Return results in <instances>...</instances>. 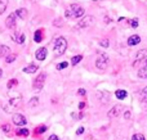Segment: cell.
<instances>
[{
    "label": "cell",
    "instance_id": "obj_39",
    "mask_svg": "<svg viewBox=\"0 0 147 140\" xmlns=\"http://www.w3.org/2000/svg\"><path fill=\"white\" fill-rule=\"evenodd\" d=\"M48 140H58V136H57V135H54V134H53V135H51V136H49V139Z\"/></svg>",
    "mask_w": 147,
    "mask_h": 140
},
{
    "label": "cell",
    "instance_id": "obj_38",
    "mask_svg": "<svg viewBox=\"0 0 147 140\" xmlns=\"http://www.w3.org/2000/svg\"><path fill=\"white\" fill-rule=\"evenodd\" d=\"M84 108H85V103H84V102H80V103H79V109L83 111Z\"/></svg>",
    "mask_w": 147,
    "mask_h": 140
},
{
    "label": "cell",
    "instance_id": "obj_36",
    "mask_svg": "<svg viewBox=\"0 0 147 140\" xmlns=\"http://www.w3.org/2000/svg\"><path fill=\"white\" fill-rule=\"evenodd\" d=\"M84 131H85V129H84L83 126H81V127H79V129H78V131H76V135H81V134H83Z\"/></svg>",
    "mask_w": 147,
    "mask_h": 140
},
{
    "label": "cell",
    "instance_id": "obj_26",
    "mask_svg": "<svg viewBox=\"0 0 147 140\" xmlns=\"http://www.w3.org/2000/svg\"><path fill=\"white\" fill-rule=\"evenodd\" d=\"M81 59H83V55H80V54H79V55L72 57V58H71V64H72V66H76L78 63H80V62H81Z\"/></svg>",
    "mask_w": 147,
    "mask_h": 140
},
{
    "label": "cell",
    "instance_id": "obj_40",
    "mask_svg": "<svg viewBox=\"0 0 147 140\" xmlns=\"http://www.w3.org/2000/svg\"><path fill=\"white\" fill-rule=\"evenodd\" d=\"M54 25H57V26H59V25H61V18H58V19H57L56 22H54Z\"/></svg>",
    "mask_w": 147,
    "mask_h": 140
},
{
    "label": "cell",
    "instance_id": "obj_16",
    "mask_svg": "<svg viewBox=\"0 0 147 140\" xmlns=\"http://www.w3.org/2000/svg\"><path fill=\"white\" fill-rule=\"evenodd\" d=\"M10 54V49L8 45H0V57L1 58H7Z\"/></svg>",
    "mask_w": 147,
    "mask_h": 140
},
{
    "label": "cell",
    "instance_id": "obj_7",
    "mask_svg": "<svg viewBox=\"0 0 147 140\" xmlns=\"http://www.w3.org/2000/svg\"><path fill=\"white\" fill-rule=\"evenodd\" d=\"M10 39H12L16 44H23L26 40V36H25V33L21 32V31H13V33L10 35Z\"/></svg>",
    "mask_w": 147,
    "mask_h": 140
},
{
    "label": "cell",
    "instance_id": "obj_31",
    "mask_svg": "<svg viewBox=\"0 0 147 140\" xmlns=\"http://www.w3.org/2000/svg\"><path fill=\"white\" fill-rule=\"evenodd\" d=\"M140 104H141V108H142L143 111H147V98H141Z\"/></svg>",
    "mask_w": 147,
    "mask_h": 140
},
{
    "label": "cell",
    "instance_id": "obj_17",
    "mask_svg": "<svg viewBox=\"0 0 147 140\" xmlns=\"http://www.w3.org/2000/svg\"><path fill=\"white\" fill-rule=\"evenodd\" d=\"M138 77H141V79H147V59H146L145 64L138 69Z\"/></svg>",
    "mask_w": 147,
    "mask_h": 140
},
{
    "label": "cell",
    "instance_id": "obj_11",
    "mask_svg": "<svg viewBox=\"0 0 147 140\" xmlns=\"http://www.w3.org/2000/svg\"><path fill=\"white\" fill-rule=\"evenodd\" d=\"M21 100H22V98H21V95L18 94V93L16 95H13L12 93H9V104L12 105V108L13 107H18L20 103H21Z\"/></svg>",
    "mask_w": 147,
    "mask_h": 140
},
{
    "label": "cell",
    "instance_id": "obj_32",
    "mask_svg": "<svg viewBox=\"0 0 147 140\" xmlns=\"http://www.w3.org/2000/svg\"><path fill=\"white\" fill-rule=\"evenodd\" d=\"M132 140H146V138L142 134H134V135L132 136Z\"/></svg>",
    "mask_w": 147,
    "mask_h": 140
},
{
    "label": "cell",
    "instance_id": "obj_34",
    "mask_svg": "<svg viewBox=\"0 0 147 140\" xmlns=\"http://www.w3.org/2000/svg\"><path fill=\"white\" fill-rule=\"evenodd\" d=\"M140 95H141V98H147V86L143 87V89L141 90V91H140Z\"/></svg>",
    "mask_w": 147,
    "mask_h": 140
},
{
    "label": "cell",
    "instance_id": "obj_30",
    "mask_svg": "<svg viewBox=\"0 0 147 140\" xmlns=\"http://www.w3.org/2000/svg\"><path fill=\"white\" fill-rule=\"evenodd\" d=\"M38 104H39V99L36 97L31 98L30 102H28V107H35V105H38Z\"/></svg>",
    "mask_w": 147,
    "mask_h": 140
},
{
    "label": "cell",
    "instance_id": "obj_25",
    "mask_svg": "<svg viewBox=\"0 0 147 140\" xmlns=\"http://www.w3.org/2000/svg\"><path fill=\"white\" fill-rule=\"evenodd\" d=\"M16 59H17V54H16V53H10L9 55L5 58V63H12V62H14Z\"/></svg>",
    "mask_w": 147,
    "mask_h": 140
},
{
    "label": "cell",
    "instance_id": "obj_41",
    "mask_svg": "<svg viewBox=\"0 0 147 140\" xmlns=\"http://www.w3.org/2000/svg\"><path fill=\"white\" fill-rule=\"evenodd\" d=\"M1 76H3V69L0 68V79H1Z\"/></svg>",
    "mask_w": 147,
    "mask_h": 140
},
{
    "label": "cell",
    "instance_id": "obj_6",
    "mask_svg": "<svg viewBox=\"0 0 147 140\" xmlns=\"http://www.w3.org/2000/svg\"><path fill=\"white\" fill-rule=\"evenodd\" d=\"M94 22V17L93 15H84V18H81L78 23V27L80 28H86Z\"/></svg>",
    "mask_w": 147,
    "mask_h": 140
},
{
    "label": "cell",
    "instance_id": "obj_8",
    "mask_svg": "<svg viewBox=\"0 0 147 140\" xmlns=\"http://www.w3.org/2000/svg\"><path fill=\"white\" fill-rule=\"evenodd\" d=\"M16 21H17V15H16L14 12H12L5 19V26L10 30H16Z\"/></svg>",
    "mask_w": 147,
    "mask_h": 140
},
{
    "label": "cell",
    "instance_id": "obj_2",
    "mask_svg": "<svg viewBox=\"0 0 147 140\" xmlns=\"http://www.w3.org/2000/svg\"><path fill=\"white\" fill-rule=\"evenodd\" d=\"M66 49H67V40L63 37V36L57 37L56 41H54V55L56 57L63 55Z\"/></svg>",
    "mask_w": 147,
    "mask_h": 140
},
{
    "label": "cell",
    "instance_id": "obj_37",
    "mask_svg": "<svg viewBox=\"0 0 147 140\" xmlns=\"http://www.w3.org/2000/svg\"><path fill=\"white\" fill-rule=\"evenodd\" d=\"M86 94V90L85 89H79L78 90V95H85Z\"/></svg>",
    "mask_w": 147,
    "mask_h": 140
},
{
    "label": "cell",
    "instance_id": "obj_12",
    "mask_svg": "<svg viewBox=\"0 0 147 140\" xmlns=\"http://www.w3.org/2000/svg\"><path fill=\"white\" fill-rule=\"evenodd\" d=\"M47 55H48V49L44 48V46L43 48H39L35 53V57L38 61H44V59H47Z\"/></svg>",
    "mask_w": 147,
    "mask_h": 140
},
{
    "label": "cell",
    "instance_id": "obj_33",
    "mask_svg": "<svg viewBox=\"0 0 147 140\" xmlns=\"http://www.w3.org/2000/svg\"><path fill=\"white\" fill-rule=\"evenodd\" d=\"M1 130L4 131V133H9V131H12V127H10L9 123H4V125L1 126Z\"/></svg>",
    "mask_w": 147,
    "mask_h": 140
},
{
    "label": "cell",
    "instance_id": "obj_27",
    "mask_svg": "<svg viewBox=\"0 0 147 140\" xmlns=\"http://www.w3.org/2000/svg\"><path fill=\"white\" fill-rule=\"evenodd\" d=\"M67 66H69V62L63 61V62H61V63H58V64H57V66H56V68L58 69V71H62V69L67 68Z\"/></svg>",
    "mask_w": 147,
    "mask_h": 140
},
{
    "label": "cell",
    "instance_id": "obj_1",
    "mask_svg": "<svg viewBox=\"0 0 147 140\" xmlns=\"http://www.w3.org/2000/svg\"><path fill=\"white\" fill-rule=\"evenodd\" d=\"M66 18H80L84 15V8L79 4H71L65 10Z\"/></svg>",
    "mask_w": 147,
    "mask_h": 140
},
{
    "label": "cell",
    "instance_id": "obj_14",
    "mask_svg": "<svg viewBox=\"0 0 147 140\" xmlns=\"http://www.w3.org/2000/svg\"><path fill=\"white\" fill-rule=\"evenodd\" d=\"M38 69H39L38 64L31 63V64H28L27 67H25V68H23V72H25V73H35Z\"/></svg>",
    "mask_w": 147,
    "mask_h": 140
},
{
    "label": "cell",
    "instance_id": "obj_35",
    "mask_svg": "<svg viewBox=\"0 0 147 140\" xmlns=\"http://www.w3.org/2000/svg\"><path fill=\"white\" fill-rule=\"evenodd\" d=\"M130 116H132V115H130V111L129 109H127V111H124V118H125V120H130Z\"/></svg>",
    "mask_w": 147,
    "mask_h": 140
},
{
    "label": "cell",
    "instance_id": "obj_13",
    "mask_svg": "<svg viewBox=\"0 0 147 140\" xmlns=\"http://www.w3.org/2000/svg\"><path fill=\"white\" fill-rule=\"evenodd\" d=\"M128 45L129 46H136L141 43V36L140 35H132L129 39H128Z\"/></svg>",
    "mask_w": 147,
    "mask_h": 140
},
{
    "label": "cell",
    "instance_id": "obj_20",
    "mask_svg": "<svg viewBox=\"0 0 147 140\" xmlns=\"http://www.w3.org/2000/svg\"><path fill=\"white\" fill-rule=\"evenodd\" d=\"M43 40V30H36L34 33V41L35 43H41Z\"/></svg>",
    "mask_w": 147,
    "mask_h": 140
},
{
    "label": "cell",
    "instance_id": "obj_22",
    "mask_svg": "<svg viewBox=\"0 0 147 140\" xmlns=\"http://www.w3.org/2000/svg\"><path fill=\"white\" fill-rule=\"evenodd\" d=\"M17 85H18V80L17 79H12V80H9V81H8L7 86H8V89L13 90V87H16Z\"/></svg>",
    "mask_w": 147,
    "mask_h": 140
},
{
    "label": "cell",
    "instance_id": "obj_28",
    "mask_svg": "<svg viewBox=\"0 0 147 140\" xmlns=\"http://www.w3.org/2000/svg\"><path fill=\"white\" fill-rule=\"evenodd\" d=\"M128 23L130 25L132 28H137L138 27V18H133V19H128Z\"/></svg>",
    "mask_w": 147,
    "mask_h": 140
},
{
    "label": "cell",
    "instance_id": "obj_18",
    "mask_svg": "<svg viewBox=\"0 0 147 140\" xmlns=\"http://www.w3.org/2000/svg\"><path fill=\"white\" fill-rule=\"evenodd\" d=\"M98 98L102 103H107L110 99V93L109 91H98Z\"/></svg>",
    "mask_w": 147,
    "mask_h": 140
},
{
    "label": "cell",
    "instance_id": "obj_10",
    "mask_svg": "<svg viewBox=\"0 0 147 140\" xmlns=\"http://www.w3.org/2000/svg\"><path fill=\"white\" fill-rule=\"evenodd\" d=\"M121 111H123V105L116 104V105H114V107L109 111L107 116H109V118H115V117H117V116L120 115V112H121Z\"/></svg>",
    "mask_w": 147,
    "mask_h": 140
},
{
    "label": "cell",
    "instance_id": "obj_24",
    "mask_svg": "<svg viewBox=\"0 0 147 140\" xmlns=\"http://www.w3.org/2000/svg\"><path fill=\"white\" fill-rule=\"evenodd\" d=\"M47 129H48V127H47L45 125L38 126V127L35 129V134H36V135H40V134H44V133H45V131H47Z\"/></svg>",
    "mask_w": 147,
    "mask_h": 140
},
{
    "label": "cell",
    "instance_id": "obj_19",
    "mask_svg": "<svg viewBox=\"0 0 147 140\" xmlns=\"http://www.w3.org/2000/svg\"><path fill=\"white\" fill-rule=\"evenodd\" d=\"M127 95H128V93H127V90H123V89H119V90H116L115 91V97L117 98V99H125L127 98Z\"/></svg>",
    "mask_w": 147,
    "mask_h": 140
},
{
    "label": "cell",
    "instance_id": "obj_15",
    "mask_svg": "<svg viewBox=\"0 0 147 140\" xmlns=\"http://www.w3.org/2000/svg\"><path fill=\"white\" fill-rule=\"evenodd\" d=\"M14 13H16V15H17V18H21V19L27 18V9H26V8H18Z\"/></svg>",
    "mask_w": 147,
    "mask_h": 140
},
{
    "label": "cell",
    "instance_id": "obj_42",
    "mask_svg": "<svg viewBox=\"0 0 147 140\" xmlns=\"http://www.w3.org/2000/svg\"><path fill=\"white\" fill-rule=\"evenodd\" d=\"M92 1H99V0H92Z\"/></svg>",
    "mask_w": 147,
    "mask_h": 140
},
{
    "label": "cell",
    "instance_id": "obj_3",
    "mask_svg": "<svg viewBox=\"0 0 147 140\" xmlns=\"http://www.w3.org/2000/svg\"><path fill=\"white\" fill-rule=\"evenodd\" d=\"M147 59V49H141L137 54H136V61L133 62V67L134 68H141L145 64Z\"/></svg>",
    "mask_w": 147,
    "mask_h": 140
},
{
    "label": "cell",
    "instance_id": "obj_4",
    "mask_svg": "<svg viewBox=\"0 0 147 140\" xmlns=\"http://www.w3.org/2000/svg\"><path fill=\"white\" fill-rule=\"evenodd\" d=\"M109 55L105 53H98V57L96 59V67L98 69H106L107 66H109Z\"/></svg>",
    "mask_w": 147,
    "mask_h": 140
},
{
    "label": "cell",
    "instance_id": "obj_9",
    "mask_svg": "<svg viewBox=\"0 0 147 140\" xmlns=\"http://www.w3.org/2000/svg\"><path fill=\"white\" fill-rule=\"evenodd\" d=\"M13 123L17 126H25L26 123H27V120H26V117L23 115H21V113H16L14 116H13Z\"/></svg>",
    "mask_w": 147,
    "mask_h": 140
},
{
    "label": "cell",
    "instance_id": "obj_5",
    "mask_svg": "<svg viewBox=\"0 0 147 140\" xmlns=\"http://www.w3.org/2000/svg\"><path fill=\"white\" fill-rule=\"evenodd\" d=\"M45 79H47L45 73H39L38 76L35 77V80L32 81V87L35 91H40V90L43 89L44 84H45Z\"/></svg>",
    "mask_w": 147,
    "mask_h": 140
},
{
    "label": "cell",
    "instance_id": "obj_21",
    "mask_svg": "<svg viewBox=\"0 0 147 140\" xmlns=\"http://www.w3.org/2000/svg\"><path fill=\"white\" fill-rule=\"evenodd\" d=\"M16 134H17L18 136H25V138H26V136L30 135V131H28L27 129L23 127V129H18V130L16 131Z\"/></svg>",
    "mask_w": 147,
    "mask_h": 140
},
{
    "label": "cell",
    "instance_id": "obj_29",
    "mask_svg": "<svg viewBox=\"0 0 147 140\" xmlns=\"http://www.w3.org/2000/svg\"><path fill=\"white\" fill-rule=\"evenodd\" d=\"M99 45H101L102 48L107 49V48H109V45H110L109 39H101V40H99Z\"/></svg>",
    "mask_w": 147,
    "mask_h": 140
},
{
    "label": "cell",
    "instance_id": "obj_23",
    "mask_svg": "<svg viewBox=\"0 0 147 140\" xmlns=\"http://www.w3.org/2000/svg\"><path fill=\"white\" fill-rule=\"evenodd\" d=\"M7 7H8V0H0V14L7 10Z\"/></svg>",
    "mask_w": 147,
    "mask_h": 140
}]
</instances>
